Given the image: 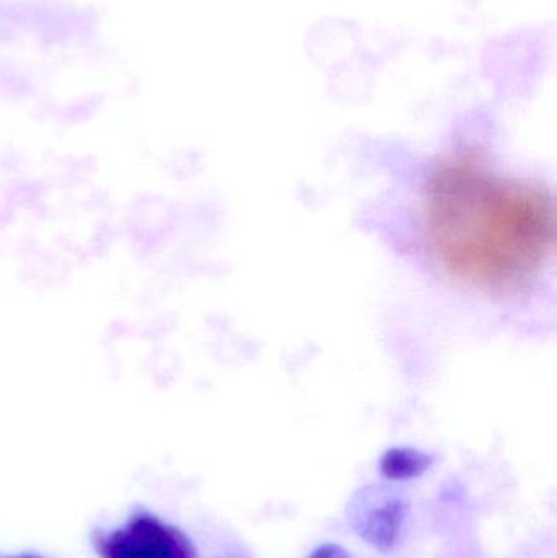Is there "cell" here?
<instances>
[{
  "label": "cell",
  "instance_id": "cell-1",
  "mask_svg": "<svg viewBox=\"0 0 557 558\" xmlns=\"http://www.w3.org/2000/svg\"><path fill=\"white\" fill-rule=\"evenodd\" d=\"M419 231L432 264L460 288L516 298L556 252V203L529 179L500 172L476 147H458L428 170Z\"/></svg>",
  "mask_w": 557,
  "mask_h": 558
},
{
  "label": "cell",
  "instance_id": "cell-2",
  "mask_svg": "<svg viewBox=\"0 0 557 558\" xmlns=\"http://www.w3.org/2000/svg\"><path fill=\"white\" fill-rule=\"evenodd\" d=\"M105 558H192L185 541L153 518H137L100 546Z\"/></svg>",
  "mask_w": 557,
  "mask_h": 558
},
{
  "label": "cell",
  "instance_id": "cell-3",
  "mask_svg": "<svg viewBox=\"0 0 557 558\" xmlns=\"http://www.w3.org/2000/svg\"><path fill=\"white\" fill-rule=\"evenodd\" d=\"M402 520H404V507L401 501H388L382 507H376V510L368 514L360 530V536L365 537L376 549L388 553L398 541Z\"/></svg>",
  "mask_w": 557,
  "mask_h": 558
},
{
  "label": "cell",
  "instance_id": "cell-4",
  "mask_svg": "<svg viewBox=\"0 0 557 558\" xmlns=\"http://www.w3.org/2000/svg\"><path fill=\"white\" fill-rule=\"evenodd\" d=\"M428 469V461L424 456L414 452L396 451L386 454L382 464V472L389 481H411L419 477Z\"/></svg>",
  "mask_w": 557,
  "mask_h": 558
},
{
  "label": "cell",
  "instance_id": "cell-5",
  "mask_svg": "<svg viewBox=\"0 0 557 558\" xmlns=\"http://www.w3.org/2000/svg\"><path fill=\"white\" fill-rule=\"evenodd\" d=\"M343 556V550L340 549L339 546H332V544H327V546L317 547L314 550L313 556L310 558H340Z\"/></svg>",
  "mask_w": 557,
  "mask_h": 558
}]
</instances>
